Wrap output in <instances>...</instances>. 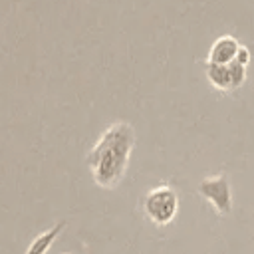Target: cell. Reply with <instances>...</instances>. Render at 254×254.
I'll return each instance as SVG.
<instances>
[{
	"mask_svg": "<svg viewBox=\"0 0 254 254\" xmlns=\"http://www.w3.org/2000/svg\"><path fill=\"white\" fill-rule=\"evenodd\" d=\"M135 145V131L131 123L115 121L105 127L95 145L89 149L85 161L91 177L101 189H115L129 165V157Z\"/></svg>",
	"mask_w": 254,
	"mask_h": 254,
	"instance_id": "cell-1",
	"label": "cell"
},
{
	"mask_svg": "<svg viewBox=\"0 0 254 254\" xmlns=\"http://www.w3.org/2000/svg\"><path fill=\"white\" fill-rule=\"evenodd\" d=\"M177 210H179V196L167 185L155 187L143 196V212L157 226L171 224L177 216Z\"/></svg>",
	"mask_w": 254,
	"mask_h": 254,
	"instance_id": "cell-2",
	"label": "cell"
},
{
	"mask_svg": "<svg viewBox=\"0 0 254 254\" xmlns=\"http://www.w3.org/2000/svg\"><path fill=\"white\" fill-rule=\"evenodd\" d=\"M62 254H69V252H62Z\"/></svg>",
	"mask_w": 254,
	"mask_h": 254,
	"instance_id": "cell-7",
	"label": "cell"
},
{
	"mask_svg": "<svg viewBox=\"0 0 254 254\" xmlns=\"http://www.w3.org/2000/svg\"><path fill=\"white\" fill-rule=\"evenodd\" d=\"M204 71L208 81L222 89V91H232L238 85H242V81L246 79V64L230 62V64H204Z\"/></svg>",
	"mask_w": 254,
	"mask_h": 254,
	"instance_id": "cell-4",
	"label": "cell"
},
{
	"mask_svg": "<svg viewBox=\"0 0 254 254\" xmlns=\"http://www.w3.org/2000/svg\"><path fill=\"white\" fill-rule=\"evenodd\" d=\"M242 48H244V46H240V44L236 42V38H232V36H222V38H218V40L212 44L206 62H208V64H230V62H236V60L240 58ZM238 62H240V60H238ZM240 64H242V62H240Z\"/></svg>",
	"mask_w": 254,
	"mask_h": 254,
	"instance_id": "cell-5",
	"label": "cell"
},
{
	"mask_svg": "<svg viewBox=\"0 0 254 254\" xmlns=\"http://www.w3.org/2000/svg\"><path fill=\"white\" fill-rule=\"evenodd\" d=\"M64 228H65V220L56 222L52 228H48V230H44L42 234H38V236L28 244V248H26L24 254H48V250L52 248V244L56 242V238L62 234Z\"/></svg>",
	"mask_w": 254,
	"mask_h": 254,
	"instance_id": "cell-6",
	"label": "cell"
},
{
	"mask_svg": "<svg viewBox=\"0 0 254 254\" xmlns=\"http://www.w3.org/2000/svg\"><path fill=\"white\" fill-rule=\"evenodd\" d=\"M198 194L206 198L218 214H228L232 210V190H230V181L224 173L206 177L198 183Z\"/></svg>",
	"mask_w": 254,
	"mask_h": 254,
	"instance_id": "cell-3",
	"label": "cell"
}]
</instances>
